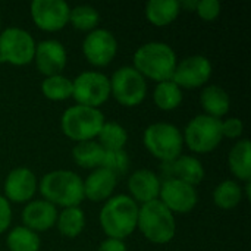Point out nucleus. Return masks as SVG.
I'll return each instance as SVG.
<instances>
[{"instance_id":"obj_21","label":"nucleus","mask_w":251,"mask_h":251,"mask_svg":"<svg viewBox=\"0 0 251 251\" xmlns=\"http://www.w3.org/2000/svg\"><path fill=\"white\" fill-rule=\"evenodd\" d=\"M200 103L207 116L221 119L229 110L231 100L225 88L221 85H206L200 93Z\"/></svg>"},{"instance_id":"obj_18","label":"nucleus","mask_w":251,"mask_h":251,"mask_svg":"<svg viewBox=\"0 0 251 251\" xmlns=\"http://www.w3.org/2000/svg\"><path fill=\"white\" fill-rule=\"evenodd\" d=\"M57 209L46 200H32L22 210V222L34 232H43L56 225Z\"/></svg>"},{"instance_id":"obj_34","label":"nucleus","mask_w":251,"mask_h":251,"mask_svg":"<svg viewBox=\"0 0 251 251\" xmlns=\"http://www.w3.org/2000/svg\"><path fill=\"white\" fill-rule=\"evenodd\" d=\"M244 131V125L238 118H228L222 121V135L228 138H240Z\"/></svg>"},{"instance_id":"obj_39","label":"nucleus","mask_w":251,"mask_h":251,"mask_svg":"<svg viewBox=\"0 0 251 251\" xmlns=\"http://www.w3.org/2000/svg\"><path fill=\"white\" fill-rule=\"evenodd\" d=\"M0 63H1V59H0Z\"/></svg>"},{"instance_id":"obj_1","label":"nucleus","mask_w":251,"mask_h":251,"mask_svg":"<svg viewBox=\"0 0 251 251\" xmlns=\"http://www.w3.org/2000/svg\"><path fill=\"white\" fill-rule=\"evenodd\" d=\"M138 204L125 194L110 197L103 204L99 221L107 238L122 240L137 229Z\"/></svg>"},{"instance_id":"obj_7","label":"nucleus","mask_w":251,"mask_h":251,"mask_svg":"<svg viewBox=\"0 0 251 251\" xmlns=\"http://www.w3.org/2000/svg\"><path fill=\"white\" fill-rule=\"evenodd\" d=\"M182 138L191 151L200 154L210 153L224 138L222 121L207 115H197L185 126Z\"/></svg>"},{"instance_id":"obj_23","label":"nucleus","mask_w":251,"mask_h":251,"mask_svg":"<svg viewBox=\"0 0 251 251\" xmlns=\"http://www.w3.org/2000/svg\"><path fill=\"white\" fill-rule=\"evenodd\" d=\"M178 0H150L146 4V16L156 26H166L172 24L179 15Z\"/></svg>"},{"instance_id":"obj_37","label":"nucleus","mask_w":251,"mask_h":251,"mask_svg":"<svg viewBox=\"0 0 251 251\" xmlns=\"http://www.w3.org/2000/svg\"><path fill=\"white\" fill-rule=\"evenodd\" d=\"M196 6H197V1H181L179 3V7H187V9H194V10H196Z\"/></svg>"},{"instance_id":"obj_29","label":"nucleus","mask_w":251,"mask_h":251,"mask_svg":"<svg viewBox=\"0 0 251 251\" xmlns=\"http://www.w3.org/2000/svg\"><path fill=\"white\" fill-rule=\"evenodd\" d=\"M6 244L9 251H38L40 237L26 226H16L9 232Z\"/></svg>"},{"instance_id":"obj_11","label":"nucleus","mask_w":251,"mask_h":251,"mask_svg":"<svg viewBox=\"0 0 251 251\" xmlns=\"http://www.w3.org/2000/svg\"><path fill=\"white\" fill-rule=\"evenodd\" d=\"M118 41L115 35L104 28H96L87 34L82 41V53L93 66H107L116 56Z\"/></svg>"},{"instance_id":"obj_30","label":"nucleus","mask_w":251,"mask_h":251,"mask_svg":"<svg viewBox=\"0 0 251 251\" xmlns=\"http://www.w3.org/2000/svg\"><path fill=\"white\" fill-rule=\"evenodd\" d=\"M41 91L46 99L51 101H62L72 97V81L62 74L46 76L41 82Z\"/></svg>"},{"instance_id":"obj_5","label":"nucleus","mask_w":251,"mask_h":251,"mask_svg":"<svg viewBox=\"0 0 251 251\" xmlns=\"http://www.w3.org/2000/svg\"><path fill=\"white\" fill-rule=\"evenodd\" d=\"M143 141L149 153L163 163L174 162L182 153L184 138L181 131L168 122H156L147 126Z\"/></svg>"},{"instance_id":"obj_8","label":"nucleus","mask_w":251,"mask_h":251,"mask_svg":"<svg viewBox=\"0 0 251 251\" xmlns=\"http://www.w3.org/2000/svg\"><path fill=\"white\" fill-rule=\"evenodd\" d=\"M110 81V94L115 100L125 106L134 107L143 103L147 94L146 78L134 66H122L116 69Z\"/></svg>"},{"instance_id":"obj_12","label":"nucleus","mask_w":251,"mask_h":251,"mask_svg":"<svg viewBox=\"0 0 251 251\" xmlns=\"http://www.w3.org/2000/svg\"><path fill=\"white\" fill-rule=\"evenodd\" d=\"M212 71V63L206 56H188L176 63L172 81L179 88H199L210 79Z\"/></svg>"},{"instance_id":"obj_38","label":"nucleus","mask_w":251,"mask_h":251,"mask_svg":"<svg viewBox=\"0 0 251 251\" xmlns=\"http://www.w3.org/2000/svg\"><path fill=\"white\" fill-rule=\"evenodd\" d=\"M0 26H1V19H0Z\"/></svg>"},{"instance_id":"obj_15","label":"nucleus","mask_w":251,"mask_h":251,"mask_svg":"<svg viewBox=\"0 0 251 251\" xmlns=\"http://www.w3.org/2000/svg\"><path fill=\"white\" fill-rule=\"evenodd\" d=\"M68 54L65 50V46L57 40H44L35 44V53L34 60L37 69L46 75H60L62 71L66 66Z\"/></svg>"},{"instance_id":"obj_26","label":"nucleus","mask_w":251,"mask_h":251,"mask_svg":"<svg viewBox=\"0 0 251 251\" xmlns=\"http://www.w3.org/2000/svg\"><path fill=\"white\" fill-rule=\"evenodd\" d=\"M153 100L159 109L166 112L174 110L182 101V90L172 79L157 82L153 91Z\"/></svg>"},{"instance_id":"obj_20","label":"nucleus","mask_w":251,"mask_h":251,"mask_svg":"<svg viewBox=\"0 0 251 251\" xmlns=\"http://www.w3.org/2000/svg\"><path fill=\"white\" fill-rule=\"evenodd\" d=\"M116 182L118 176H115L110 171L104 168H97L87 176L85 181H82L84 199L93 203L106 201L112 197Z\"/></svg>"},{"instance_id":"obj_22","label":"nucleus","mask_w":251,"mask_h":251,"mask_svg":"<svg viewBox=\"0 0 251 251\" xmlns=\"http://www.w3.org/2000/svg\"><path fill=\"white\" fill-rule=\"evenodd\" d=\"M228 166L231 172L241 181L250 182L251 179V144L247 138L234 144L228 156Z\"/></svg>"},{"instance_id":"obj_36","label":"nucleus","mask_w":251,"mask_h":251,"mask_svg":"<svg viewBox=\"0 0 251 251\" xmlns=\"http://www.w3.org/2000/svg\"><path fill=\"white\" fill-rule=\"evenodd\" d=\"M97 251H128L126 246L122 240H115V238H106L100 246Z\"/></svg>"},{"instance_id":"obj_13","label":"nucleus","mask_w":251,"mask_h":251,"mask_svg":"<svg viewBox=\"0 0 251 251\" xmlns=\"http://www.w3.org/2000/svg\"><path fill=\"white\" fill-rule=\"evenodd\" d=\"M71 7L63 0H34L31 3V18L34 24L49 32L59 31L69 22Z\"/></svg>"},{"instance_id":"obj_10","label":"nucleus","mask_w":251,"mask_h":251,"mask_svg":"<svg viewBox=\"0 0 251 251\" xmlns=\"http://www.w3.org/2000/svg\"><path fill=\"white\" fill-rule=\"evenodd\" d=\"M72 97L76 104L99 109L110 97V81L97 71L81 72L72 81Z\"/></svg>"},{"instance_id":"obj_4","label":"nucleus","mask_w":251,"mask_h":251,"mask_svg":"<svg viewBox=\"0 0 251 251\" xmlns=\"http://www.w3.org/2000/svg\"><path fill=\"white\" fill-rule=\"evenodd\" d=\"M137 228L150 243L166 244L176 232L175 216L160 200H154L138 207Z\"/></svg>"},{"instance_id":"obj_3","label":"nucleus","mask_w":251,"mask_h":251,"mask_svg":"<svg viewBox=\"0 0 251 251\" xmlns=\"http://www.w3.org/2000/svg\"><path fill=\"white\" fill-rule=\"evenodd\" d=\"M43 199L53 206L76 207L84 200V185L78 174L66 169H57L46 174L40 181Z\"/></svg>"},{"instance_id":"obj_2","label":"nucleus","mask_w":251,"mask_h":251,"mask_svg":"<svg viewBox=\"0 0 251 251\" xmlns=\"http://www.w3.org/2000/svg\"><path fill=\"white\" fill-rule=\"evenodd\" d=\"M178 59L174 49L160 41H150L140 46L134 53V68L149 79L163 82L172 79Z\"/></svg>"},{"instance_id":"obj_32","label":"nucleus","mask_w":251,"mask_h":251,"mask_svg":"<svg viewBox=\"0 0 251 251\" xmlns=\"http://www.w3.org/2000/svg\"><path fill=\"white\" fill-rule=\"evenodd\" d=\"M100 168L110 171L115 176L125 175L129 169V157H128L125 150L104 151Z\"/></svg>"},{"instance_id":"obj_14","label":"nucleus","mask_w":251,"mask_h":251,"mask_svg":"<svg viewBox=\"0 0 251 251\" xmlns=\"http://www.w3.org/2000/svg\"><path fill=\"white\" fill-rule=\"evenodd\" d=\"M159 197L160 201L172 213H179V215L190 213L199 201V194L193 185H188L174 178L165 179V182L160 185Z\"/></svg>"},{"instance_id":"obj_35","label":"nucleus","mask_w":251,"mask_h":251,"mask_svg":"<svg viewBox=\"0 0 251 251\" xmlns=\"http://www.w3.org/2000/svg\"><path fill=\"white\" fill-rule=\"evenodd\" d=\"M12 221V209L4 196H0V234H3Z\"/></svg>"},{"instance_id":"obj_17","label":"nucleus","mask_w":251,"mask_h":251,"mask_svg":"<svg viewBox=\"0 0 251 251\" xmlns=\"http://www.w3.org/2000/svg\"><path fill=\"white\" fill-rule=\"evenodd\" d=\"M163 175L166 179L174 178L196 187L204 179V168L197 157L181 154L174 162L163 163Z\"/></svg>"},{"instance_id":"obj_9","label":"nucleus","mask_w":251,"mask_h":251,"mask_svg":"<svg viewBox=\"0 0 251 251\" xmlns=\"http://www.w3.org/2000/svg\"><path fill=\"white\" fill-rule=\"evenodd\" d=\"M35 44L26 29L9 26L0 32V59L15 66H25L34 60Z\"/></svg>"},{"instance_id":"obj_6","label":"nucleus","mask_w":251,"mask_h":251,"mask_svg":"<svg viewBox=\"0 0 251 251\" xmlns=\"http://www.w3.org/2000/svg\"><path fill=\"white\" fill-rule=\"evenodd\" d=\"M104 124V115L94 107L72 106L68 107L60 119V128L63 134L74 141L94 140Z\"/></svg>"},{"instance_id":"obj_28","label":"nucleus","mask_w":251,"mask_h":251,"mask_svg":"<svg viewBox=\"0 0 251 251\" xmlns=\"http://www.w3.org/2000/svg\"><path fill=\"white\" fill-rule=\"evenodd\" d=\"M243 200V188L237 181L226 179L221 182L213 191V201L219 209L231 210Z\"/></svg>"},{"instance_id":"obj_27","label":"nucleus","mask_w":251,"mask_h":251,"mask_svg":"<svg viewBox=\"0 0 251 251\" xmlns=\"http://www.w3.org/2000/svg\"><path fill=\"white\" fill-rule=\"evenodd\" d=\"M99 144L104 149V151L124 150L128 141L126 129L118 122H104L99 132Z\"/></svg>"},{"instance_id":"obj_24","label":"nucleus","mask_w":251,"mask_h":251,"mask_svg":"<svg viewBox=\"0 0 251 251\" xmlns=\"http://www.w3.org/2000/svg\"><path fill=\"white\" fill-rule=\"evenodd\" d=\"M104 149L94 140L76 143L72 149V157L75 163L84 169H97L101 165Z\"/></svg>"},{"instance_id":"obj_16","label":"nucleus","mask_w":251,"mask_h":251,"mask_svg":"<svg viewBox=\"0 0 251 251\" xmlns=\"http://www.w3.org/2000/svg\"><path fill=\"white\" fill-rule=\"evenodd\" d=\"M38 188L37 176L28 168H15L4 181V199L13 203H28Z\"/></svg>"},{"instance_id":"obj_25","label":"nucleus","mask_w":251,"mask_h":251,"mask_svg":"<svg viewBox=\"0 0 251 251\" xmlns=\"http://www.w3.org/2000/svg\"><path fill=\"white\" fill-rule=\"evenodd\" d=\"M56 226L59 232L66 238H76L85 226V215L79 206L66 207L57 213Z\"/></svg>"},{"instance_id":"obj_31","label":"nucleus","mask_w":251,"mask_h":251,"mask_svg":"<svg viewBox=\"0 0 251 251\" xmlns=\"http://www.w3.org/2000/svg\"><path fill=\"white\" fill-rule=\"evenodd\" d=\"M100 21L99 12L88 4H79L71 9L69 12V22L74 28L79 31H93L96 29L97 24Z\"/></svg>"},{"instance_id":"obj_19","label":"nucleus","mask_w":251,"mask_h":251,"mask_svg":"<svg viewBox=\"0 0 251 251\" xmlns=\"http://www.w3.org/2000/svg\"><path fill=\"white\" fill-rule=\"evenodd\" d=\"M160 179L159 176L149 169L135 171L128 179V190L131 193V199L137 203L146 204L157 200L160 193Z\"/></svg>"},{"instance_id":"obj_33","label":"nucleus","mask_w":251,"mask_h":251,"mask_svg":"<svg viewBox=\"0 0 251 251\" xmlns=\"http://www.w3.org/2000/svg\"><path fill=\"white\" fill-rule=\"evenodd\" d=\"M196 12L203 21H215L221 15V3L218 0H199Z\"/></svg>"}]
</instances>
